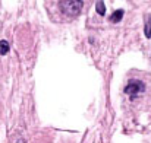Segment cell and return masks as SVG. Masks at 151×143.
I'll return each mask as SVG.
<instances>
[{"label":"cell","instance_id":"cell-1","mask_svg":"<svg viewBox=\"0 0 151 143\" xmlns=\"http://www.w3.org/2000/svg\"><path fill=\"white\" fill-rule=\"evenodd\" d=\"M59 7L66 16L75 18V16H78L82 12L84 1L82 0H60L59 1Z\"/></svg>","mask_w":151,"mask_h":143},{"label":"cell","instance_id":"cell-2","mask_svg":"<svg viewBox=\"0 0 151 143\" xmlns=\"http://www.w3.org/2000/svg\"><path fill=\"white\" fill-rule=\"evenodd\" d=\"M123 91H125L126 95L131 96V99H135V98H138L139 95H142L145 92V85H144V82L134 79V80H129V83L125 86Z\"/></svg>","mask_w":151,"mask_h":143},{"label":"cell","instance_id":"cell-3","mask_svg":"<svg viewBox=\"0 0 151 143\" xmlns=\"http://www.w3.org/2000/svg\"><path fill=\"white\" fill-rule=\"evenodd\" d=\"M123 15H125L123 9H117V10H114V12L110 15V22H113V23L120 22V21H122V18H123Z\"/></svg>","mask_w":151,"mask_h":143},{"label":"cell","instance_id":"cell-4","mask_svg":"<svg viewBox=\"0 0 151 143\" xmlns=\"http://www.w3.org/2000/svg\"><path fill=\"white\" fill-rule=\"evenodd\" d=\"M144 32H145V37L151 38V16L147 15L145 16V28H144Z\"/></svg>","mask_w":151,"mask_h":143},{"label":"cell","instance_id":"cell-5","mask_svg":"<svg viewBox=\"0 0 151 143\" xmlns=\"http://www.w3.org/2000/svg\"><path fill=\"white\" fill-rule=\"evenodd\" d=\"M96 10H97V13H99L100 16H104V15H106V6H104V1H103V0H97V3H96Z\"/></svg>","mask_w":151,"mask_h":143},{"label":"cell","instance_id":"cell-6","mask_svg":"<svg viewBox=\"0 0 151 143\" xmlns=\"http://www.w3.org/2000/svg\"><path fill=\"white\" fill-rule=\"evenodd\" d=\"M9 50H10L9 43L4 41V40H1V41H0V55H6V54L9 53Z\"/></svg>","mask_w":151,"mask_h":143}]
</instances>
